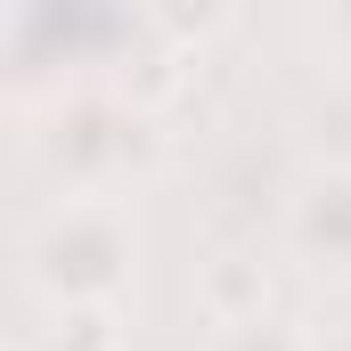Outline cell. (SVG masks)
<instances>
[{"label":"cell","mask_w":351,"mask_h":351,"mask_svg":"<svg viewBox=\"0 0 351 351\" xmlns=\"http://www.w3.org/2000/svg\"><path fill=\"white\" fill-rule=\"evenodd\" d=\"M16 278L41 311H123L139 278L131 196H49L16 229Z\"/></svg>","instance_id":"1"},{"label":"cell","mask_w":351,"mask_h":351,"mask_svg":"<svg viewBox=\"0 0 351 351\" xmlns=\"http://www.w3.org/2000/svg\"><path fill=\"white\" fill-rule=\"evenodd\" d=\"M25 156L49 172L58 196H123L131 180L156 172L164 123H156V106H139V98H123V90L82 82V90H58V98L33 106Z\"/></svg>","instance_id":"2"},{"label":"cell","mask_w":351,"mask_h":351,"mask_svg":"<svg viewBox=\"0 0 351 351\" xmlns=\"http://www.w3.org/2000/svg\"><path fill=\"white\" fill-rule=\"evenodd\" d=\"M278 245L286 262L319 286H351V164H302L286 180V204H278Z\"/></svg>","instance_id":"3"},{"label":"cell","mask_w":351,"mask_h":351,"mask_svg":"<svg viewBox=\"0 0 351 351\" xmlns=\"http://www.w3.org/2000/svg\"><path fill=\"white\" fill-rule=\"evenodd\" d=\"M204 319L213 327H237V319H262L269 311V269L254 262V254H213L204 262Z\"/></svg>","instance_id":"4"},{"label":"cell","mask_w":351,"mask_h":351,"mask_svg":"<svg viewBox=\"0 0 351 351\" xmlns=\"http://www.w3.org/2000/svg\"><path fill=\"white\" fill-rule=\"evenodd\" d=\"M204 351H319V327H302V319H286V311H262V319L213 327Z\"/></svg>","instance_id":"5"},{"label":"cell","mask_w":351,"mask_h":351,"mask_svg":"<svg viewBox=\"0 0 351 351\" xmlns=\"http://www.w3.org/2000/svg\"><path fill=\"white\" fill-rule=\"evenodd\" d=\"M33 351H123V335H114V311H49Z\"/></svg>","instance_id":"6"},{"label":"cell","mask_w":351,"mask_h":351,"mask_svg":"<svg viewBox=\"0 0 351 351\" xmlns=\"http://www.w3.org/2000/svg\"><path fill=\"white\" fill-rule=\"evenodd\" d=\"M302 33H311V49H319V58H335V66L351 74V0L311 8V25H302Z\"/></svg>","instance_id":"7"},{"label":"cell","mask_w":351,"mask_h":351,"mask_svg":"<svg viewBox=\"0 0 351 351\" xmlns=\"http://www.w3.org/2000/svg\"><path fill=\"white\" fill-rule=\"evenodd\" d=\"M319 351H351V319H335V327H319Z\"/></svg>","instance_id":"8"}]
</instances>
